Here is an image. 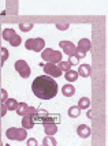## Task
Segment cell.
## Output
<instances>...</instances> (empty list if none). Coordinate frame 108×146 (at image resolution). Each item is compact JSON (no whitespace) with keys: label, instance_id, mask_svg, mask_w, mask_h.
I'll use <instances>...</instances> for the list:
<instances>
[{"label":"cell","instance_id":"obj_9","mask_svg":"<svg viewBox=\"0 0 108 146\" xmlns=\"http://www.w3.org/2000/svg\"><path fill=\"white\" fill-rule=\"evenodd\" d=\"M22 127L26 128V130H30V128L34 127V119H33L32 113H26L22 116Z\"/></svg>","mask_w":108,"mask_h":146},{"label":"cell","instance_id":"obj_23","mask_svg":"<svg viewBox=\"0 0 108 146\" xmlns=\"http://www.w3.org/2000/svg\"><path fill=\"white\" fill-rule=\"evenodd\" d=\"M19 29H21L22 32H30L33 29V23H21V25H19Z\"/></svg>","mask_w":108,"mask_h":146},{"label":"cell","instance_id":"obj_18","mask_svg":"<svg viewBox=\"0 0 108 146\" xmlns=\"http://www.w3.org/2000/svg\"><path fill=\"white\" fill-rule=\"evenodd\" d=\"M78 107L81 109H88L90 108V100L89 97H82V98H79V101H78Z\"/></svg>","mask_w":108,"mask_h":146},{"label":"cell","instance_id":"obj_6","mask_svg":"<svg viewBox=\"0 0 108 146\" xmlns=\"http://www.w3.org/2000/svg\"><path fill=\"white\" fill-rule=\"evenodd\" d=\"M14 67H15V70L18 71V74L22 76V78H29V76H30V72H32V71H30L29 64L26 63L25 60H17Z\"/></svg>","mask_w":108,"mask_h":146},{"label":"cell","instance_id":"obj_29","mask_svg":"<svg viewBox=\"0 0 108 146\" xmlns=\"http://www.w3.org/2000/svg\"><path fill=\"white\" fill-rule=\"evenodd\" d=\"M27 145L29 146H37L38 142L34 139V138H30V139H27Z\"/></svg>","mask_w":108,"mask_h":146},{"label":"cell","instance_id":"obj_20","mask_svg":"<svg viewBox=\"0 0 108 146\" xmlns=\"http://www.w3.org/2000/svg\"><path fill=\"white\" fill-rule=\"evenodd\" d=\"M44 146H56V139L53 138V135H47V138H44L43 141Z\"/></svg>","mask_w":108,"mask_h":146},{"label":"cell","instance_id":"obj_5","mask_svg":"<svg viewBox=\"0 0 108 146\" xmlns=\"http://www.w3.org/2000/svg\"><path fill=\"white\" fill-rule=\"evenodd\" d=\"M25 48L29 51L41 52L45 48V41L43 38H29L25 41Z\"/></svg>","mask_w":108,"mask_h":146},{"label":"cell","instance_id":"obj_31","mask_svg":"<svg viewBox=\"0 0 108 146\" xmlns=\"http://www.w3.org/2000/svg\"><path fill=\"white\" fill-rule=\"evenodd\" d=\"M3 64H4V63H3V62H1V59H0V70H1V67H3Z\"/></svg>","mask_w":108,"mask_h":146},{"label":"cell","instance_id":"obj_26","mask_svg":"<svg viewBox=\"0 0 108 146\" xmlns=\"http://www.w3.org/2000/svg\"><path fill=\"white\" fill-rule=\"evenodd\" d=\"M8 111L7 109V105H6V102H0V115H1V117L6 115V112Z\"/></svg>","mask_w":108,"mask_h":146},{"label":"cell","instance_id":"obj_17","mask_svg":"<svg viewBox=\"0 0 108 146\" xmlns=\"http://www.w3.org/2000/svg\"><path fill=\"white\" fill-rule=\"evenodd\" d=\"M27 108H29V105L26 104V102H18V107H17V113L19 115V116H23V115H26V112H27Z\"/></svg>","mask_w":108,"mask_h":146},{"label":"cell","instance_id":"obj_14","mask_svg":"<svg viewBox=\"0 0 108 146\" xmlns=\"http://www.w3.org/2000/svg\"><path fill=\"white\" fill-rule=\"evenodd\" d=\"M62 93H63L64 97H71V96H74V93H75V88L73 85H64L63 88H62Z\"/></svg>","mask_w":108,"mask_h":146},{"label":"cell","instance_id":"obj_30","mask_svg":"<svg viewBox=\"0 0 108 146\" xmlns=\"http://www.w3.org/2000/svg\"><path fill=\"white\" fill-rule=\"evenodd\" d=\"M86 116H88L89 119H90V117H92V111H90V109H89V111H88V113H86Z\"/></svg>","mask_w":108,"mask_h":146},{"label":"cell","instance_id":"obj_16","mask_svg":"<svg viewBox=\"0 0 108 146\" xmlns=\"http://www.w3.org/2000/svg\"><path fill=\"white\" fill-rule=\"evenodd\" d=\"M66 81H69V82H74V81H77L78 79V72L74 70H69V71H66Z\"/></svg>","mask_w":108,"mask_h":146},{"label":"cell","instance_id":"obj_27","mask_svg":"<svg viewBox=\"0 0 108 146\" xmlns=\"http://www.w3.org/2000/svg\"><path fill=\"white\" fill-rule=\"evenodd\" d=\"M56 29L57 30H67L69 27H70V25L69 23H56Z\"/></svg>","mask_w":108,"mask_h":146},{"label":"cell","instance_id":"obj_13","mask_svg":"<svg viewBox=\"0 0 108 146\" xmlns=\"http://www.w3.org/2000/svg\"><path fill=\"white\" fill-rule=\"evenodd\" d=\"M90 46H92V44H90L89 38H81V40H79V42H78V46H77V48L82 49L83 52H89L90 51Z\"/></svg>","mask_w":108,"mask_h":146},{"label":"cell","instance_id":"obj_4","mask_svg":"<svg viewBox=\"0 0 108 146\" xmlns=\"http://www.w3.org/2000/svg\"><path fill=\"white\" fill-rule=\"evenodd\" d=\"M6 137L8 139H14V141H23L27 138V133H26V128H15L11 127L6 131Z\"/></svg>","mask_w":108,"mask_h":146},{"label":"cell","instance_id":"obj_21","mask_svg":"<svg viewBox=\"0 0 108 146\" xmlns=\"http://www.w3.org/2000/svg\"><path fill=\"white\" fill-rule=\"evenodd\" d=\"M57 67L66 72V71H69L71 68V64H70V62H62V60H60V62L57 63Z\"/></svg>","mask_w":108,"mask_h":146},{"label":"cell","instance_id":"obj_8","mask_svg":"<svg viewBox=\"0 0 108 146\" xmlns=\"http://www.w3.org/2000/svg\"><path fill=\"white\" fill-rule=\"evenodd\" d=\"M59 46L63 49V52L66 53V55H69V56H71V55H74V52H75V45L73 44L71 41H60L59 42Z\"/></svg>","mask_w":108,"mask_h":146},{"label":"cell","instance_id":"obj_24","mask_svg":"<svg viewBox=\"0 0 108 146\" xmlns=\"http://www.w3.org/2000/svg\"><path fill=\"white\" fill-rule=\"evenodd\" d=\"M85 55H86V52H83L82 49H79V48H75V52H74V56L77 57V59H83L85 57Z\"/></svg>","mask_w":108,"mask_h":146},{"label":"cell","instance_id":"obj_33","mask_svg":"<svg viewBox=\"0 0 108 146\" xmlns=\"http://www.w3.org/2000/svg\"><path fill=\"white\" fill-rule=\"evenodd\" d=\"M0 48H1V40H0Z\"/></svg>","mask_w":108,"mask_h":146},{"label":"cell","instance_id":"obj_19","mask_svg":"<svg viewBox=\"0 0 108 146\" xmlns=\"http://www.w3.org/2000/svg\"><path fill=\"white\" fill-rule=\"evenodd\" d=\"M4 102H6L7 109H8V111H15L17 107H18V101H17L15 98H7Z\"/></svg>","mask_w":108,"mask_h":146},{"label":"cell","instance_id":"obj_7","mask_svg":"<svg viewBox=\"0 0 108 146\" xmlns=\"http://www.w3.org/2000/svg\"><path fill=\"white\" fill-rule=\"evenodd\" d=\"M44 71L47 75H51L52 78H59L62 75V70L55 63H47L44 66Z\"/></svg>","mask_w":108,"mask_h":146},{"label":"cell","instance_id":"obj_15","mask_svg":"<svg viewBox=\"0 0 108 146\" xmlns=\"http://www.w3.org/2000/svg\"><path fill=\"white\" fill-rule=\"evenodd\" d=\"M67 115H69L70 117H73V119H75V117H78V116L81 115V108H79L78 105L70 107V108H69V111H67Z\"/></svg>","mask_w":108,"mask_h":146},{"label":"cell","instance_id":"obj_28","mask_svg":"<svg viewBox=\"0 0 108 146\" xmlns=\"http://www.w3.org/2000/svg\"><path fill=\"white\" fill-rule=\"evenodd\" d=\"M69 62H70V64L73 66V64H78L79 59H77V57L74 56V55H71V56H70V60H69Z\"/></svg>","mask_w":108,"mask_h":146},{"label":"cell","instance_id":"obj_2","mask_svg":"<svg viewBox=\"0 0 108 146\" xmlns=\"http://www.w3.org/2000/svg\"><path fill=\"white\" fill-rule=\"evenodd\" d=\"M41 59L47 63H59L62 60V52L55 51L52 48H44L41 51Z\"/></svg>","mask_w":108,"mask_h":146},{"label":"cell","instance_id":"obj_22","mask_svg":"<svg viewBox=\"0 0 108 146\" xmlns=\"http://www.w3.org/2000/svg\"><path fill=\"white\" fill-rule=\"evenodd\" d=\"M8 55H10V53H8V51H7V48L1 46V48H0V59H1V62H3V63L8 59Z\"/></svg>","mask_w":108,"mask_h":146},{"label":"cell","instance_id":"obj_25","mask_svg":"<svg viewBox=\"0 0 108 146\" xmlns=\"http://www.w3.org/2000/svg\"><path fill=\"white\" fill-rule=\"evenodd\" d=\"M8 98V94H7V90L1 89L0 90V102H4Z\"/></svg>","mask_w":108,"mask_h":146},{"label":"cell","instance_id":"obj_3","mask_svg":"<svg viewBox=\"0 0 108 146\" xmlns=\"http://www.w3.org/2000/svg\"><path fill=\"white\" fill-rule=\"evenodd\" d=\"M1 38L8 41L13 46H19V45L22 44V38L14 32V29H10V27H7V29H4L1 32Z\"/></svg>","mask_w":108,"mask_h":146},{"label":"cell","instance_id":"obj_32","mask_svg":"<svg viewBox=\"0 0 108 146\" xmlns=\"http://www.w3.org/2000/svg\"><path fill=\"white\" fill-rule=\"evenodd\" d=\"M0 119H1V115H0ZM0 126H1V120H0Z\"/></svg>","mask_w":108,"mask_h":146},{"label":"cell","instance_id":"obj_1","mask_svg":"<svg viewBox=\"0 0 108 146\" xmlns=\"http://www.w3.org/2000/svg\"><path fill=\"white\" fill-rule=\"evenodd\" d=\"M32 90L34 96L41 100H51L59 92L56 81L51 75H41L37 76L32 83Z\"/></svg>","mask_w":108,"mask_h":146},{"label":"cell","instance_id":"obj_10","mask_svg":"<svg viewBox=\"0 0 108 146\" xmlns=\"http://www.w3.org/2000/svg\"><path fill=\"white\" fill-rule=\"evenodd\" d=\"M77 134H78V137H81V138H89L90 135H92V130H90L89 126H86V124H81V126H78L77 128Z\"/></svg>","mask_w":108,"mask_h":146},{"label":"cell","instance_id":"obj_11","mask_svg":"<svg viewBox=\"0 0 108 146\" xmlns=\"http://www.w3.org/2000/svg\"><path fill=\"white\" fill-rule=\"evenodd\" d=\"M44 131L45 135H55L57 133V124L55 121H47L44 123Z\"/></svg>","mask_w":108,"mask_h":146},{"label":"cell","instance_id":"obj_12","mask_svg":"<svg viewBox=\"0 0 108 146\" xmlns=\"http://www.w3.org/2000/svg\"><path fill=\"white\" fill-rule=\"evenodd\" d=\"M90 72H92V67L89 64H81L78 67V75L83 76V78H88L90 75Z\"/></svg>","mask_w":108,"mask_h":146}]
</instances>
